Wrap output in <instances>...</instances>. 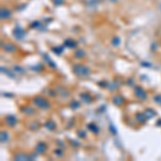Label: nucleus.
Returning <instances> with one entry per match:
<instances>
[{
    "label": "nucleus",
    "instance_id": "obj_27",
    "mask_svg": "<svg viewBox=\"0 0 161 161\" xmlns=\"http://www.w3.org/2000/svg\"><path fill=\"white\" fill-rule=\"evenodd\" d=\"M144 113H145V115H146V117H147V118H153L154 116L156 115V112L153 111V110H149V109L146 110Z\"/></svg>",
    "mask_w": 161,
    "mask_h": 161
},
{
    "label": "nucleus",
    "instance_id": "obj_41",
    "mask_svg": "<svg viewBox=\"0 0 161 161\" xmlns=\"http://www.w3.org/2000/svg\"><path fill=\"white\" fill-rule=\"evenodd\" d=\"M57 145H58V146H59V147L64 148V147H65V146H66V144H64V143H62V142H61V141H57Z\"/></svg>",
    "mask_w": 161,
    "mask_h": 161
},
{
    "label": "nucleus",
    "instance_id": "obj_29",
    "mask_svg": "<svg viewBox=\"0 0 161 161\" xmlns=\"http://www.w3.org/2000/svg\"><path fill=\"white\" fill-rule=\"evenodd\" d=\"M112 45L113 46H119L120 45V39L118 37H114L112 40Z\"/></svg>",
    "mask_w": 161,
    "mask_h": 161
},
{
    "label": "nucleus",
    "instance_id": "obj_18",
    "mask_svg": "<svg viewBox=\"0 0 161 161\" xmlns=\"http://www.w3.org/2000/svg\"><path fill=\"white\" fill-rule=\"evenodd\" d=\"M44 127L46 128L47 130H50V131H54V130L56 129V123L55 121H53V120H47L46 121L45 123H44Z\"/></svg>",
    "mask_w": 161,
    "mask_h": 161
},
{
    "label": "nucleus",
    "instance_id": "obj_3",
    "mask_svg": "<svg viewBox=\"0 0 161 161\" xmlns=\"http://www.w3.org/2000/svg\"><path fill=\"white\" fill-rule=\"evenodd\" d=\"M133 94L135 97H136L139 100H141V101H145L148 97L147 92H146L145 89H144L143 87H141V86H135L133 89Z\"/></svg>",
    "mask_w": 161,
    "mask_h": 161
},
{
    "label": "nucleus",
    "instance_id": "obj_16",
    "mask_svg": "<svg viewBox=\"0 0 161 161\" xmlns=\"http://www.w3.org/2000/svg\"><path fill=\"white\" fill-rule=\"evenodd\" d=\"M87 129L89 130L90 132H92V133H95V134H97V133H99L100 132V128H99V126H97L96 123H87Z\"/></svg>",
    "mask_w": 161,
    "mask_h": 161
},
{
    "label": "nucleus",
    "instance_id": "obj_21",
    "mask_svg": "<svg viewBox=\"0 0 161 161\" xmlns=\"http://www.w3.org/2000/svg\"><path fill=\"white\" fill-rule=\"evenodd\" d=\"M44 60L47 62V66H50L51 68H52V69H56V68H57V65H56L55 62H54L53 60L51 59L48 55H44Z\"/></svg>",
    "mask_w": 161,
    "mask_h": 161
},
{
    "label": "nucleus",
    "instance_id": "obj_2",
    "mask_svg": "<svg viewBox=\"0 0 161 161\" xmlns=\"http://www.w3.org/2000/svg\"><path fill=\"white\" fill-rule=\"evenodd\" d=\"M32 103H34V105L36 107L43 110V111L51 109V102L46 98L42 97V96H37V97L32 98Z\"/></svg>",
    "mask_w": 161,
    "mask_h": 161
},
{
    "label": "nucleus",
    "instance_id": "obj_45",
    "mask_svg": "<svg viewBox=\"0 0 161 161\" xmlns=\"http://www.w3.org/2000/svg\"><path fill=\"white\" fill-rule=\"evenodd\" d=\"M160 45H161V38H160Z\"/></svg>",
    "mask_w": 161,
    "mask_h": 161
},
{
    "label": "nucleus",
    "instance_id": "obj_12",
    "mask_svg": "<svg viewBox=\"0 0 161 161\" xmlns=\"http://www.w3.org/2000/svg\"><path fill=\"white\" fill-rule=\"evenodd\" d=\"M80 98L82 102H84V103L86 104H90L94 101V98L90 96V94H88V92H82V94H80Z\"/></svg>",
    "mask_w": 161,
    "mask_h": 161
},
{
    "label": "nucleus",
    "instance_id": "obj_4",
    "mask_svg": "<svg viewBox=\"0 0 161 161\" xmlns=\"http://www.w3.org/2000/svg\"><path fill=\"white\" fill-rule=\"evenodd\" d=\"M12 34H13L14 38H15L16 40H18V41L24 40L25 37H26V32H25V30L23 29L20 26H18V25L13 29Z\"/></svg>",
    "mask_w": 161,
    "mask_h": 161
},
{
    "label": "nucleus",
    "instance_id": "obj_14",
    "mask_svg": "<svg viewBox=\"0 0 161 161\" xmlns=\"http://www.w3.org/2000/svg\"><path fill=\"white\" fill-rule=\"evenodd\" d=\"M134 119L136 120L137 123H145L148 118L146 117L145 113H136L134 115Z\"/></svg>",
    "mask_w": 161,
    "mask_h": 161
},
{
    "label": "nucleus",
    "instance_id": "obj_30",
    "mask_svg": "<svg viewBox=\"0 0 161 161\" xmlns=\"http://www.w3.org/2000/svg\"><path fill=\"white\" fill-rule=\"evenodd\" d=\"M64 3H65V0H53V4L55 7L64 6Z\"/></svg>",
    "mask_w": 161,
    "mask_h": 161
},
{
    "label": "nucleus",
    "instance_id": "obj_1",
    "mask_svg": "<svg viewBox=\"0 0 161 161\" xmlns=\"http://www.w3.org/2000/svg\"><path fill=\"white\" fill-rule=\"evenodd\" d=\"M72 71L78 78H87L92 74V71L87 66L83 64H75L72 67Z\"/></svg>",
    "mask_w": 161,
    "mask_h": 161
},
{
    "label": "nucleus",
    "instance_id": "obj_8",
    "mask_svg": "<svg viewBox=\"0 0 161 161\" xmlns=\"http://www.w3.org/2000/svg\"><path fill=\"white\" fill-rule=\"evenodd\" d=\"M36 158V156H30V155H27V154H24V153H17L15 156L13 157V159L15 161H28V160H32Z\"/></svg>",
    "mask_w": 161,
    "mask_h": 161
},
{
    "label": "nucleus",
    "instance_id": "obj_31",
    "mask_svg": "<svg viewBox=\"0 0 161 161\" xmlns=\"http://www.w3.org/2000/svg\"><path fill=\"white\" fill-rule=\"evenodd\" d=\"M78 137H81V139H86V131L85 130H78Z\"/></svg>",
    "mask_w": 161,
    "mask_h": 161
},
{
    "label": "nucleus",
    "instance_id": "obj_36",
    "mask_svg": "<svg viewBox=\"0 0 161 161\" xmlns=\"http://www.w3.org/2000/svg\"><path fill=\"white\" fill-rule=\"evenodd\" d=\"M110 130H111V132L113 133V135H116V134H117V130H116L115 128H114V126L112 125V123L110 125Z\"/></svg>",
    "mask_w": 161,
    "mask_h": 161
},
{
    "label": "nucleus",
    "instance_id": "obj_35",
    "mask_svg": "<svg viewBox=\"0 0 161 161\" xmlns=\"http://www.w3.org/2000/svg\"><path fill=\"white\" fill-rule=\"evenodd\" d=\"M13 69L15 70V71H17L18 73H24V72H25L24 69H23L22 67H20V66H15V67L13 68Z\"/></svg>",
    "mask_w": 161,
    "mask_h": 161
},
{
    "label": "nucleus",
    "instance_id": "obj_34",
    "mask_svg": "<svg viewBox=\"0 0 161 161\" xmlns=\"http://www.w3.org/2000/svg\"><path fill=\"white\" fill-rule=\"evenodd\" d=\"M127 85L130 86V87H135V82H134V80H132V78H129V80L127 81Z\"/></svg>",
    "mask_w": 161,
    "mask_h": 161
},
{
    "label": "nucleus",
    "instance_id": "obj_22",
    "mask_svg": "<svg viewBox=\"0 0 161 161\" xmlns=\"http://www.w3.org/2000/svg\"><path fill=\"white\" fill-rule=\"evenodd\" d=\"M65 50V45H61V46H54L52 47V52L56 55H61L62 52Z\"/></svg>",
    "mask_w": 161,
    "mask_h": 161
},
{
    "label": "nucleus",
    "instance_id": "obj_37",
    "mask_svg": "<svg viewBox=\"0 0 161 161\" xmlns=\"http://www.w3.org/2000/svg\"><path fill=\"white\" fill-rule=\"evenodd\" d=\"M73 125H74V119H73V118H71V120H70L69 123H67V128H68V129H70V128L73 127Z\"/></svg>",
    "mask_w": 161,
    "mask_h": 161
},
{
    "label": "nucleus",
    "instance_id": "obj_6",
    "mask_svg": "<svg viewBox=\"0 0 161 161\" xmlns=\"http://www.w3.org/2000/svg\"><path fill=\"white\" fill-rule=\"evenodd\" d=\"M17 117L16 115H7L6 118H4V123H6L7 127L9 128H14L17 123Z\"/></svg>",
    "mask_w": 161,
    "mask_h": 161
},
{
    "label": "nucleus",
    "instance_id": "obj_5",
    "mask_svg": "<svg viewBox=\"0 0 161 161\" xmlns=\"http://www.w3.org/2000/svg\"><path fill=\"white\" fill-rule=\"evenodd\" d=\"M1 48L6 53H9V54H14L17 52V47H16L15 44L9 43V42H4V43L1 42Z\"/></svg>",
    "mask_w": 161,
    "mask_h": 161
},
{
    "label": "nucleus",
    "instance_id": "obj_20",
    "mask_svg": "<svg viewBox=\"0 0 161 161\" xmlns=\"http://www.w3.org/2000/svg\"><path fill=\"white\" fill-rule=\"evenodd\" d=\"M86 55L85 51L82 50V48H78V50L74 52V57L76 58V59H82V58H84Z\"/></svg>",
    "mask_w": 161,
    "mask_h": 161
},
{
    "label": "nucleus",
    "instance_id": "obj_46",
    "mask_svg": "<svg viewBox=\"0 0 161 161\" xmlns=\"http://www.w3.org/2000/svg\"><path fill=\"white\" fill-rule=\"evenodd\" d=\"M160 10H161V6H160Z\"/></svg>",
    "mask_w": 161,
    "mask_h": 161
},
{
    "label": "nucleus",
    "instance_id": "obj_7",
    "mask_svg": "<svg viewBox=\"0 0 161 161\" xmlns=\"http://www.w3.org/2000/svg\"><path fill=\"white\" fill-rule=\"evenodd\" d=\"M12 15H13V13L10 9L7 8V7H1V10H0V17H1L2 20H10V18L12 17Z\"/></svg>",
    "mask_w": 161,
    "mask_h": 161
},
{
    "label": "nucleus",
    "instance_id": "obj_43",
    "mask_svg": "<svg viewBox=\"0 0 161 161\" xmlns=\"http://www.w3.org/2000/svg\"><path fill=\"white\" fill-rule=\"evenodd\" d=\"M3 96H6V97H13V95H9V94H3Z\"/></svg>",
    "mask_w": 161,
    "mask_h": 161
},
{
    "label": "nucleus",
    "instance_id": "obj_26",
    "mask_svg": "<svg viewBox=\"0 0 161 161\" xmlns=\"http://www.w3.org/2000/svg\"><path fill=\"white\" fill-rule=\"evenodd\" d=\"M40 127V123H38V121H31V123H29V129L32 130V131H34V130H37L38 128Z\"/></svg>",
    "mask_w": 161,
    "mask_h": 161
},
{
    "label": "nucleus",
    "instance_id": "obj_32",
    "mask_svg": "<svg viewBox=\"0 0 161 161\" xmlns=\"http://www.w3.org/2000/svg\"><path fill=\"white\" fill-rule=\"evenodd\" d=\"M154 101L161 106V95H156L155 97H154Z\"/></svg>",
    "mask_w": 161,
    "mask_h": 161
},
{
    "label": "nucleus",
    "instance_id": "obj_33",
    "mask_svg": "<svg viewBox=\"0 0 161 161\" xmlns=\"http://www.w3.org/2000/svg\"><path fill=\"white\" fill-rule=\"evenodd\" d=\"M47 94L50 95L51 97H56V96H57V92H56V89H48Z\"/></svg>",
    "mask_w": 161,
    "mask_h": 161
},
{
    "label": "nucleus",
    "instance_id": "obj_40",
    "mask_svg": "<svg viewBox=\"0 0 161 161\" xmlns=\"http://www.w3.org/2000/svg\"><path fill=\"white\" fill-rule=\"evenodd\" d=\"M141 65L143 67H145V68H150L151 67V64H149V62H145V61L141 62Z\"/></svg>",
    "mask_w": 161,
    "mask_h": 161
},
{
    "label": "nucleus",
    "instance_id": "obj_17",
    "mask_svg": "<svg viewBox=\"0 0 161 161\" xmlns=\"http://www.w3.org/2000/svg\"><path fill=\"white\" fill-rule=\"evenodd\" d=\"M9 139H10V134H9V132L8 131H1V133H0V142H1V144L7 143V142L9 141Z\"/></svg>",
    "mask_w": 161,
    "mask_h": 161
},
{
    "label": "nucleus",
    "instance_id": "obj_10",
    "mask_svg": "<svg viewBox=\"0 0 161 161\" xmlns=\"http://www.w3.org/2000/svg\"><path fill=\"white\" fill-rule=\"evenodd\" d=\"M56 92H57V95L60 96L62 99H68L70 97V92H68L67 88L62 87V86H57L56 87Z\"/></svg>",
    "mask_w": 161,
    "mask_h": 161
},
{
    "label": "nucleus",
    "instance_id": "obj_39",
    "mask_svg": "<svg viewBox=\"0 0 161 161\" xmlns=\"http://www.w3.org/2000/svg\"><path fill=\"white\" fill-rule=\"evenodd\" d=\"M107 84L109 83H105V82H99L98 85H99L100 87H107Z\"/></svg>",
    "mask_w": 161,
    "mask_h": 161
},
{
    "label": "nucleus",
    "instance_id": "obj_44",
    "mask_svg": "<svg viewBox=\"0 0 161 161\" xmlns=\"http://www.w3.org/2000/svg\"><path fill=\"white\" fill-rule=\"evenodd\" d=\"M157 125H161V120H158L157 121Z\"/></svg>",
    "mask_w": 161,
    "mask_h": 161
},
{
    "label": "nucleus",
    "instance_id": "obj_9",
    "mask_svg": "<svg viewBox=\"0 0 161 161\" xmlns=\"http://www.w3.org/2000/svg\"><path fill=\"white\" fill-rule=\"evenodd\" d=\"M34 151L38 155H44V154L47 151V145L44 142H38V144L34 147Z\"/></svg>",
    "mask_w": 161,
    "mask_h": 161
},
{
    "label": "nucleus",
    "instance_id": "obj_13",
    "mask_svg": "<svg viewBox=\"0 0 161 161\" xmlns=\"http://www.w3.org/2000/svg\"><path fill=\"white\" fill-rule=\"evenodd\" d=\"M112 102H113L114 105L121 106L123 103H125V98H123L121 95H116V96H114V97H113V99H112Z\"/></svg>",
    "mask_w": 161,
    "mask_h": 161
},
{
    "label": "nucleus",
    "instance_id": "obj_19",
    "mask_svg": "<svg viewBox=\"0 0 161 161\" xmlns=\"http://www.w3.org/2000/svg\"><path fill=\"white\" fill-rule=\"evenodd\" d=\"M1 72L2 73H4L6 75H8L9 78H15V72H13V71H11V70H9L8 68H3V67H1Z\"/></svg>",
    "mask_w": 161,
    "mask_h": 161
},
{
    "label": "nucleus",
    "instance_id": "obj_23",
    "mask_svg": "<svg viewBox=\"0 0 161 161\" xmlns=\"http://www.w3.org/2000/svg\"><path fill=\"white\" fill-rule=\"evenodd\" d=\"M54 155H55L57 158H62V157H64V156H65V151H64V149H62L61 147L56 148L55 150H54Z\"/></svg>",
    "mask_w": 161,
    "mask_h": 161
},
{
    "label": "nucleus",
    "instance_id": "obj_25",
    "mask_svg": "<svg viewBox=\"0 0 161 161\" xmlns=\"http://www.w3.org/2000/svg\"><path fill=\"white\" fill-rule=\"evenodd\" d=\"M30 69L34 70V71H37V72H41V71H43V69H44V65L43 64H37V65H34V66L30 67Z\"/></svg>",
    "mask_w": 161,
    "mask_h": 161
},
{
    "label": "nucleus",
    "instance_id": "obj_42",
    "mask_svg": "<svg viewBox=\"0 0 161 161\" xmlns=\"http://www.w3.org/2000/svg\"><path fill=\"white\" fill-rule=\"evenodd\" d=\"M151 50L153 51L157 50V43H153V45H151Z\"/></svg>",
    "mask_w": 161,
    "mask_h": 161
},
{
    "label": "nucleus",
    "instance_id": "obj_24",
    "mask_svg": "<svg viewBox=\"0 0 161 161\" xmlns=\"http://www.w3.org/2000/svg\"><path fill=\"white\" fill-rule=\"evenodd\" d=\"M69 105L72 110H78V109H80V106H81V102L78 101V100H72V101L70 102Z\"/></svg>",
    "mask_w": 161,
    "mask_h": 161
},
{
    "label": "nucleus",
    "instance_id": "obj_11",
    "mask_svg": "<svg viewBox=\"0 0 161 161\" xmlns=\"http://www.w3.org/2000/svg\"><path fill=\"white\" fill-rule=\"evenodd\" d=\"M20 112L27 116H34L36 114V109L30 105H23L20 106Z\"/></svg>",
    "mask_w": 161,
    "mask_h": 161
},
{
    "label": "nucleus",
    "instance_id": "obj_38",
    "mask_svg": "<svg viewBox=\"0 0 161 161\" xmlns=\"http://www.w3.org/2000/svg\"><path fill=\"white\" fill-rule=\"evenodd\" d=\"M71 144L75 146V147H80V146H81V143H78V141H73V140L71 141Z\"/></svg>",
    "mask_w": 161,
    "mask_h": 161
},
{
    "label": "nucleus",
    "instance_id": "obj_28",
    "mask_svg": "<svg viewBox=\"0 0 161 161\" xmlns=\"http://www.w3.org/2000/svg\"><path fill=\"white\" fill-rule=\"evenodd\" d=\"M41 26H42V22H40V20H34V22L30 25V27H31L32 29H39Z\"/></svg>",
    "mask_w": 161,
    "mask_h": 161
},
{
    "label": "nucleus",
    "instance_id": "obj_15",
    "mask_svg": "<svg viewBox=\"0 0 161 161\" xmlns=\"http://www.w3.org/2000/svg\"><path fill=\"white\" fill-rule=\"evenodd\" d=\"M64 45H65V47H67V48H76L78 42L75 40H73V39H67V40H65V42H64Z\"/></svg>",
    "mask_w": 161,
    "mask_h": 161
}]
</instances>
